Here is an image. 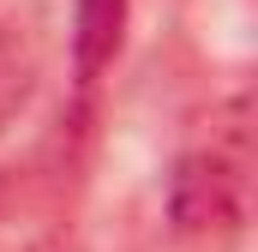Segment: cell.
Masks as SVG:
<instances>
[{"mask_svg": "<svg viewBox=\"0 0 258 252\" xmlns=\"http://www.w3.org/2000/svg\"><path fill=\"white\" fill-rule=\"evenodd\" d=\"M252 216V126L246 96L210 114V138L168 174V228L186 252H234Z\"/></svg>", "mask_w": 258, "mask_h": 252, "instance_id": "obj_1", "label": "cell"}, {"mask_svg": "<svg viewBox=\"0 0 258 252\" xmlns=\"http://www.w3.org/2000/svg\"><path fill=\"white\" fill-rule=\"evenodd\" d=\"M126 42V0H72V66L78 84H96Z\"/></svg>", "mask_w": 258, "mask_h": 252, "instance_id": "obj_2", "label": "cell"}]
</instances>
